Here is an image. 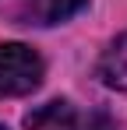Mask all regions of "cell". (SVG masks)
Returning a JSON list of instances; mask_svg holds the SVG:
<instances>
[{"mask_svg":"<svg viewBox=\"0 0 127 130\" xmlns=\"http://www.w3.org/2000/svg\"><path fill=\"white\" fill-rule=\"evenodd\" d=\"M95 74H99V81H103L106 88H113V91H127V32L117 35V39L103 49Z\"/></svg>","mask_w":127,"mask_h":130,"instance_id":"2","label":"cell"},{"mask_svg":"<svg viewBox=\"0 0 127 130\" xmlns=\"http://www.w3.org/2000/svg\"><path fill=\"white\" fill-rule=\"evenodd\" d=\"M0 130H4V127H0Z\"/></svg>","mask_w":127,"mask_h":130,"instance_id":"5","label":"cell"},{"mask_svg":"<svg viewBox=\"0 0 127 130\" xmlns=\"http://www.w3.org/2000/svg\"><path fill=\"white\" fill-rule=\"evenodd\" d=\"M88 7V0H42V21L46 25H60L67 18H74L78 11Z\"/></svg>","mask_w":127,"mask_h":130,"instance_id":"4","label":"cell"},{"mask_svg":"<svg viewBox=\"0 0 127 130\" xmlns=\"http://www.w3.org/2000/svg\"><path fill=\"white\" fill-rule=\"evenodd\" d=\"M42 85V56L25 42H0V99L28 95Z\"/></svg>","mask_w":127,"mask_h":130,"instance_id":"1","label":"cell"},{"mask_svg":"<svg viewBox=\"0 0 127 130\" xmlns=\"http://www.w3.org/2000/svg\"><path fill=\"white\" fill-rule=\"evenodd\" d=\"M60 123H74V109L67 106V102H46L42 109H35V112L25 116V127L28 130H42V127L57 130Z\"/></svg>","mask_w":127,"mask_h":130,"instance_id":"3","label":"cell"}]
</instances>
